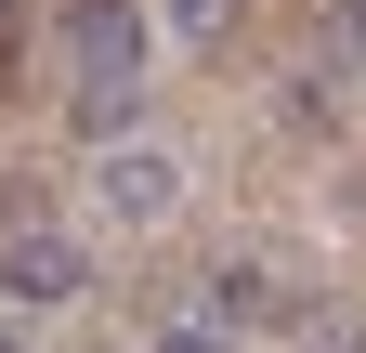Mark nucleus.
Masks as SVG:
<instances>
[{
  "label": "nucleus",
  "mask_w": 366,
  "mask_h": 353,
  "mask_svg": "<svg viewBox=\"0 0 366 353\" xmlns=\"http://www.w3.org/2000/svg\"><path fill=\"white\" fill-rule=\"evenodd\" d=\"M79 288H92V249L66 223H14V236H0V301L39 314V301H79Z\"/></svg>",
  "instance_id": "nucleus-1"
},
{
  "label": "nucleus",
  "mask_w": 366,
  "mask_h": 353,
  "mask_svg": "<svg viewBox=\"0 0 366 353\" xmlns=\"http://www.w3.org/2000/svg\"><path fill=\"white\" fill-rule=\"evenodd\" d=\"M66 66L79 79H144V14H131V0H66Z\"/></svg>",
  "instance_id": "nucleus-2"
},
{
  "label": "nucleus",
  "mask_w": 366,
  "mask_h": 353,
  "mask_svg": "<svg viewBox=\"0 0 366 353\" xmlns=\"http://www.w3.org/2000/svg\"><path fill=\"white\" fill-rule=\"evenodd\" d=\"M92 197H105L118 223H157V209L183 197V157H170V144H144V131H131V144H105V157H92Z\"/></svg>",
  "instance_id": "nucleus-3"
},
{
  "label": "nucleus",
  "mask_w": 366,
  "mask_h": 353,
  "mask_svg": "<svg viewBox=\"0 0 366 353\" xmlns=\"http://www.w3.org/2000/svg\"><path fill=\"white\" fill-rule=\"evenodd\" d=\"M183 314H209V327H262V314H288V288H274L262 262H209V275H197V301H183Z\"/></svg>",
  "instance_id": "nucleus-4"
},
{
  "label": "nucleus",
  "mask_w": 366,
  "mask_h": 353,
  "mask_svg": "<svg viewBox=\"0 0 366 353\" xmlns=\"http://www.w3.org/2000/svg\"><path fill=\"white\" fill-rule=\"evenodd\" d=\"M131 118H144V79H79V92H66V131H79L92 157L131 144Z\"/></svg>",
  "instance_id": "nucleus-5"
},
{
  "label": "nucleus",
  "mask_w": 366,
  "mask_h": 353,
  "mask_svg": "<svg viewBox=\"0 0 366 353\" xmlns=\"http://www.w3.org/2000/svg\"><path fill=\"white\" fill-rule=\"evenodd\" d=\"M144 353H236V327H209V314H170Z\"/></svg>",
  "instance_id": "nucleus-6"
},
{
  "label": "nucleus",
  "mask_w": 366,
  "mask_h": 353,
  "mask_svg": "<svg viewBox=\"0 0 366 353\" xmlns=\"http://www.w3.org/2000/svg\"><path fill=\"white\" fill-rule=\"evenodd\" d=\"M170 26H183V39L209 53V39H236V0H170Z\"/></svg>",
  "instance_id": "nucleus-7"
},
{
  "label": "nucleus",
  "mask_w": 366,
  "mask_h": 353,
  "mask_svg": "<svg viewBox=\"0 0 366 353\" xmlns=\"http://www.w3.org/2000/svg\"><path fill=\"white\" fill-rule=\"evenodd\" d=\"M327 53H353V66H366V14H353V0L327 14Z\"/></svg>",
  "instance_id": "nucleus-8"
},
{
  "label": "nucleus",
  "mask_w": 366,
  "mask_h": 353,
  "mask_svg": "<svg viewBox=\"0 0 366 353\" xmlns=\"http://www.w3.org/2000/svg\"><path fill=\"white\" fill-rule=\"evenodd\" d=\"M0 353H26V340H14V327H0Z\"/></svg>",
  "instance_id": "nucleus-9"
},
{
  "label": "nucleus",
  "mask_w": 366,
  "mask_h": 353,
  "mask_svg": "<svg viewBox=\"0 0 366 353\" xmlns=\"http://www.w3.org/2000/svg\"><path fill=\"white\" fill-rule=\"evenodd\" d=\"M314 353H353V340H314Z\"/></svg>",
  "instance_id": "nucleus-10"
},
{
  "label": "nucleus",
  "mask_w": 366,
  "mask_h": 353,
  "mask_svg": "<svg viewBox=\"0 0 366 353\" xmlns=\"http://www.w3.org/2000/svg\"><path fill=\"white\" fill-rule=\"evenodd\" d=\"M353 353H366V314H353Z\"/></svg>",
  "instance_id": "nucleus-11"
},
{
  "label": "nucleus",
  "mask_w": 366,
  "mask_h": 353,
  "mask_svg": "<svg viewBox=\"0 0 366 353\" xmlns=\"http://www.w3.org/2000/svg\"><path fill=\"white\" fill-rule=\"evenodd\" d=\"M0 14H14V0H0Z\"/></svg>",
  "instance_id": "nucleus-12"
}]
</instances>
